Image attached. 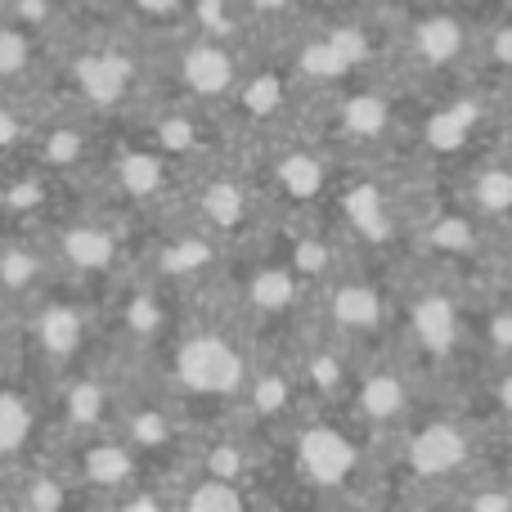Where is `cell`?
<instances>
[{
	"label": "cell",
	"mask_w": 512,
	"mask_h": 512,
	"mask_svg": "<svg viewBox=\"0 0 512 512\" xmlns=\"http://www.w3.org/2000/svg\"><path fill=\"white\" fill-rule=\"evenodd\" d=\"M45 81H59L54 99L45 95V104L72 108V113H86V117H104V113H122L140 95L144 63L131 41H117V36H77L63 50H50Z\"/></svg>",
	"instance_id": "6da1fadb"
},
{
	"label": "cell",
	"mask_w": 512,
	"mask_h": 512,
	"mask_svg": "<svg viewBox=\"0 0 512 512\" xmlns=\"http://www.w3.org/2000/svg\"><path fill=\"white\" fill-rule=\"evenodd\" d=\"M86 297V283L54 274L36 297L14 306V360L45 382L86 360L95 342V310Z\"/></svg>",
	"instance_id": "7a4b0ae2"
},
{
	"label": "cell",
	"mask_w": 512,
	"mask_h": 512,
	"mask_svg": "<svg viewBox=\"0 0 512 512\" xmlns=\"http://www.w3.org/2000/svg\"><path fill=\"white\" fill-rule=\"evenodd\" d=\"M122 382L104 360L86 355L72 369L45 382V441H77V436L108 432L117 423Z\"/></svg>",
	"instance_id": "3957f363"
},
{
	"label": "cell",
	"mask_w": 512,
	"mask_h": 512,
	"mask_svg": "<svg viewBox=\"0 0 512 512\" xmlns=\"http://www.w3.org/2000/svg\"><path fill=\"white\" fill-rule=\"evenodd\" d=\"M171 391L180 400H239L248 387V355L225 328H189L171 342Z\"/></svg>",
	"instance_id": "277c9868"
},
{
	"label": "cell",
	"mask_w": 512,
	"mask_h": 512,
	"mask_svg": "<svg viewBox=\"0 0 512 512\" xmlns=\"http://www.w3.org/2000/svg\"><path fill=\"white\" fill-rule=\"evenodd\" d=\"M41 234L45 252L54 261V274L72 283H99V279H113L126 261V243L122 230L104 216H50V221L36 225Z\"/></svg>",
	"instance_id": "5b68a950"
},
{
	"label": "cell",
	"mask_w": 512,
	"mask_h": 512,
	"mask_svg": "<svg viewBox=\"0 0 512 512\" xmlns=\"http://www.w3.org/2000/svg\"><path fill=\"white\" fill-rule=\"evenodd\" d=\"M45 441V378L9 360L0 369V472L32 459Z\"/></svg>",
	"instance_id": "8992f818"
},
{
	"label": "cell",
	"mask_w": 512,
	"mask_h": 512,
	"mask_svg": "<svg viewBox=\"0 0 512 512\" xmlns=\"http://www.w3.org/2000/svg\"><path fill=\"white\" fill-rule=\"evenodd\" d=\"M171 81H176V90L185 99H194V104H221V99H230L243 81V63H239V54H234V41H216V36L194 32L176 50Z\"/></svg>",
	"instance_id": "52a82bcc"
},
{
	"label": "cell",
	"mask_w": 512,
	"mask_h": 512,
	"mask_svg": "<svg viewBox=\"0 0 512 512\" xmlns=\"http://www.w3.org/2000/svg\"><path fill=\"white\" fill-rule=\"evenodd\" d=\"M171 162L162 149L153 144H126V149H113V153H99V176L104 185L113 189L122 203H158L171 185Z\"/></svg>",
	"instance_id": "ba28073f"
},
{
	"label": "cell",
	"mask_w": 512,
	"mask_h": 512,
	"mask_svg": "<svg viewBox=\"0 0 512 512\" xmlns=\"http://www.w3.org/2000/svg\"><path fill=\"white\" fill-rule=\"evenodd\" d=\"M50 279H54V261L45 252L41 234H32V230L0 234V301L5 306H23Z\"/></svg>",
	"instance_id": "9c48e42d"
},
{
	"label": "cell",
	"mask_w": 512,
	"mask_h": 512,
	"mask_svg": "<svg viewBox=\"0 0 512 512\" xmlns=\"http://www.w3.org/2000/svg\"><path fill=\"white\" fill-rule=\"evenodd\" d=\"M171 288L158 283L153 274H140V279L126 283V292L113 306V328L126 337L131 346H153L171 333V306H167Z\"/></svg>",
	"instance_id": "30bf717a"
},
{
	"label": "cell",
	"mask_w": 512,
	"mask_h": 512,
	"mask_svg": "<svg viewBox=\"0 0 512 512\" xmlns=\"http://www.w3.org/2000/svg\"><path fill=\"white\" fill-rule=\"evenodd\" d=\"M50 50H54L50 36H41V32H32V27L0 14V90H9V95H32V86L45 81Z\"/></svg>",
	"instance_id": "8fae6325"
},
{
	"label": "cell",
	"mask_w": 512,
	"mask_h": 512,
	"mask_svg": "<svg viewBox=\"0 0 512 512\" xmlns=\"http://www.w3.org/2000/svg\"><path fill=\"white\" fill-rule=\"evenodd\" d=\"M149 274L167 288H180L189 279H203L207 270L216 265V234H207L203 225H185L171 239L158 243V252L149 256Z\"/></svg>",
	"instance_id": "7c38bea8"
},
{
	"label": "cell",
	"mask_w": 512,
	"mask_h": 512,
	"mask_svg": "<svg viewBox=\"0 0 512 512\" xmlns=\"http://www.w3.org/2000/svg\"><path fill=\"white\" fill-rule=\"evenodd\" d=\"M117 432L135 445L140 454H158L171 450L180 441V414L171 400H140L126 391L122 405H117Z\"/></svg>",
	"instance_id": "4fadbf2b"
},
{
	"label": "cell",
	"mask_w": 512,
	"mask_h": 512,
	"mask_svg": "<svg viewBox=\"0 0 512 512\" xmlns=\"http://www.w3.org/2000/svg\"><path fill=\"white\" fill-rule=\"evenodd\" d=\"M297 468L315 486H337L355 472V445L346 441L337 427H306L297 436Z\"/></svg>",
	"instance_id": "5bb4252c"
},
{
	"label": "cell",
	"mask_w": 512,
	"mask_h": 512,
	"mask_svg": "<svg viewBox=\"0 0 512 512\" xmlns=\"http://www.w3.org/2000/svg\"><path fill=\"white\" fill-rule=\"evenodd\" d=\"M252 212V194L243 180H230V176H212L198 185L194 194V225H203L207 234H230L248 221Z\"/></svg>",
	"instance_id": "9a60e30c"
},
{
	"label": "cell",
	"mask_w": 512,
	"mask_h": 512,
	"mask_svg": "<svg viewBox=\"0 0 512 512\" xmlns=\"http://www.w3.org/2000/svg\"><path fill=\"white\" fill-rule=\"evenodd\" d=\"M468 463V436L450 423H436L423 427V432L409 441V468L418 477H450Z\"/></svg>",
	"instance_id": "2e32d148"
},
{
	"label": "cell",
	"mask_w": 512,
	"mask_h": 512,
	"mask_svg": "<svg viewBox=\"0 0 512 512\" xmlns=\"http://www.w3.org/2000/svg\"><path fill=\"white\" fill-rule=\"evenodd\" d=\"M409 328H414V342L432 355H445L459 337V315H454V301L445 292H418L414 297V315H409Z\"/></svg>",
	"instance_id": "e0dca14e"
},
{
	"label": "cell",
	"mask_w": 512,
	"mask_h": 512,
	"mask_svg": "<svg viewBox=\"0 0 512 512\" xmlns=\"http://www.w3.org/2000/svg\"><path fill=\"white\" fill-rule=\"evenodd\" d=\"M409 50H414L423 63H432V68L454 63L463 50H468V27H463L454 14H427V18H418L414 32H409Z\"/></svg>",
	"instance_id": "ac0fdd59"
},
{
	"label": "cell",
	"mask_w": 512,
	"mask_h": 512,
	"mask_svg": "<svg viewBox=\"0 0 512 512\" xmlns=\"http://www.w3.org/2000/svg\"><path fill=\"white\" fill-rule=\"evenodd\" d=\"M144 135H149L144 144L162 149L167 158H194V153H203V117L189 113V108H167V113L149 117Z\"/></svg>",
	"instance_id": "d6986e66"
},
{
	"label": "cell",
	"mask_w": 512,
	"mask_h": 512,
	"mask_svg": "<svg viewBox=\"0 0 512 512\" xmlns=\"http://www.w3.org/2000/svg\"><path fill=\"white\" fill-rule=\"evenodd\" d=\"M328 315L342 333H373L382 319V297L369 288V283H337L328 292Z\"/></svg>",
	"instance_id": "ffe728a7"
},
{
	"label": "cell",
	"mask_w": 512,
	"mask_h": 512,
	"mask_svg": "<svg viewBox=\"0 0 512 512\" xmlns=\"http://www.w3.org/2000/svg\"><path fill=\"white\" fill-rule=\"evenodd\" d=\"M409 409V382L400 378L396 369H378L364 378L360 387V414L373 418V423H391Z\"/></svg>",
	"instance_id": "44dd1931"
},
{
	"label": "cell",
	"mask_w": 512,
	"mask_h": 512,
	"mask_svg": "<svg viewBox=\"0 0 512 512\" xmlns=\"http://www.w3.org/2000/svg\"><path fill=\"white\" fill-rule=\"evenodd\" d=\"M243 396H248V405L261 418H283L297 405V378H292L288 369H256V373H248Z\"/></svg>",
	"instance_id": "7402d4cb"
},
{
	"label": "cell",
	"mask_w": 512,
	"mask_h": 512,
	"mask_svg": "<svg viewBox=\"0 0 512 512\" xmlns=\"http://www.w3.org/2000/svg\"><path fill=\"white\" fill-rule=\"evenodd\" d=\"M248 301L256 310H265V315L288 310L297 301V270H288V265H261L248 283Z\"/></svg>",
	"instance_id": "603a6c76"
},
{
	"label": "cell",
	"mask_w": 512,
	"mask_h": 512,
	"mask_svg": "<svg viewBox=\"0 0 512 512\" xmlns=\"http://www.w3.org/2000/svg\"><path fill=\"white\" fill-rule=\"evenodd\" d=\"M274 185L288 189L292 198H315L319 189H324V162L306 149L279 153V162H274Z\"/></svg>",
	"instance_id": "cb8c5ba5"
},
{
	"label": "cell",
	"mask_w": 512,
	"mask_h": 512,
	"mask_svg": "<svg viewBox=\"0 0 512 512\" xmlns=\"http://www.w3.org/2000/svg\"><path fill=\"white\" fill-rule=\"evenodd\" d=\"M472 207L486 221H508L512 216V167H481L472 176Z\"/></svg>",
	"instance_id": "d4e9b609"
},
{
	"label": "cell",
	"mask_w": 512,
	"mask_h": 512,
	"mask_svg": "<svg viewBox=\"0 0 512 512\" xmlns=\"http://www.w3.org/2000/svg\"><path fill=\"white\" fill-rule=\"evenodd\" d=\"M342 207H346V221H351L360 234H373V239H387V234H391L387 203H382V194H378L373 185H355V189H346Z\"/></svg>",
	"instance_id": "484cf974"
},
{
	"label": "cell",
	"mask_w": 512,
	"mask_h": 512,
	"mask_svg": "<svg viewBox=\"0 0 512 512\" xmlns=\"http://www.w3.org/2000/svg\"><path fill=\"white\" fill-rule=\"evenodd\" d=\"M351 68H355V63L337 50L333 36H324V41H306L297 50V72L306 81H337V77H346Z\"/></svg>",
	"instance_id": "4316f807"
},
{
	"label": "cell",
	"mask_w": 512,
	"mask_h": 512,
	"mask_svg": "<svg viewBox=\"0 0 512 512\" xmlns=\"http://www.w3.org/2000/svg\"><path fill=\"white\" fill-rule=\"evenodd\" d=\"M176 504H185V508H243V504H248V495L239 490V481H225V477H207V472H198L194 490L176 495Z\"/></svg>",
	"instance_id": "83f0119b"
},
{
	"label": "cell",
	"mask_w": 512,
	"mask_h": 512,
	"mask_svg": "<svg viewBox=\"0 0 512 512\" xmlns=\"http://www.w3.org/2000/svg\"><path fill=\"white\" fill-rule=\"evenodd\" d=\"M234 104H239V113L243 117H270L274 108L283 104V86H279V77H243L239 81V90H234Z\"/></svg>",
	"instance_id": "f1b7e54d"
},
{
	"label": "cell",
	"mask_w": 512,
	"mask_h": 512,
	"mask_svg": "<svg viewBox=\"0 0 512 512\" xmlns=\"http://www.w3.org/2000/svg\"><path fill=\"white\" fill-rule=\"evenodd\" d=\"M342 126L351 135H360V140H369V135H378L387 126V104L378 95H351L342 104Z\"/></svg>",
	"instance_id": "f546056e"
},
{
	"label": "cell",
	"mask_w": 512,
	"mask_h": 512,
	"mask_svg": "<svg viewBox=\"0 0 512 512\" xmlns=\"http://www.w3.org/2000/svg\"><path fill=\"white\" fill-rule=\"evenodd\" d=\"M207 477H225V481H243V472H248V454H243L239 441H212L203 450V468Z\"/></svg>",
	"instance_id": "4dcf8cb0"
},
{
	"label": "cell",
	"mask_w": 512,
	"mask_h": 512,
	"mask_svg": "<svg viewBox=\"0 0 512 512\" xmlns=\"http://www.w3.org/2000/svg\"><path fill=\"white\" fill-rule=\"evenodd\" d=\"M126 9L144 27H176V23H185L189 0H126Z\"/></svg>",
	"instance_id": "1f68e13d"
},
{
	"label": "cell",
	"mask_w": 512,
	"mask_h": 512,
	"mask_svg": "<svg viewBox=\"0 0 512 512\" xmlns=\"http://www.w3.org/2000/svg\"><path fill=\"white\" fill-rule=\"evenodd\" d=\"M472 117H477V108H468V104L441 113L432 122V144H436V149H459V144L472 135Z\"/></svg>",
	"instance_id": "d6a6232c"
},
{
	"label": "cell",
	"mask_w": 512,
	"mask_h": 512,
	"mask_svg": "<svg viewBox=\"0 0 512 512\" xmlns=\"http://www.w3.org/2000/svg\"><path fill=\"white\" fill-rule=\"evenodd\" d=\"M292 261H297L301 274H324L328 270V248L319 239H301L297 252H292Z\"/></svg>",
	"instance_id": "836d02e7"
},
{
	"label": "cell",
	"mask_w": 512,
	"mask_h": 512,
	"mask_svg": "<svg viewBox=\"0 0 512 512\" xmlns=\"http://www.w3.org/2000/svg\"><path fill=\"white\" fill-rule=\"evenodd\" d=\"M490 346H495V351H512V310H499V315H490Z\"/></svg>",
	"instance_id": "e575fe53"
},
{
	"label": "cell",
	"mask_w": 512,
	"mask_h": 512,
	"mask_svg": "<svg viewBox=\"0 0 512 512\" xmlns=\"http://www.w3.org/2000/svg\"><path fill=\"white\" fill-rule=\"evenodd\" d=\"M14 360V306L0 301V369Z\"/></svg>",
	"instance_id": "d590c367"
},
{
	"label": "cell",
	"mask_w": 512,
	"mask_h": 512,
	"mask_svg": "<svg viewBox=\"0 0 512 512\" xmlns=\"http://www.w3.org/2000/svg\"><path fill=\"white\" fill-rule=\"evenodd\" d=\"M239 5L248 9V14H261V18H265V14H283L292 0H239Z\"/></svg>",
	"instance_id": "8d00e7d4"
},
{
	"label": "cell",
	"mask_w": 512,
	"mask_h": 512,
	"mask_svg": "<svg viewBox=\"0 0 512 512\" xmlns=\"http://www.w3.org/2000/svg\"><path fill=\"white\" fill-rule=\"evenodd\" d=\"M490 50H495V59L504 63V68H512V27H504V32L490 41Z\"/></svg>",
	"instance_id": "74e56055"
},
{
	"label": "cell",
	"mask_w": 512,
	"mask_h": 512,
	"mask_svg": "<svg viewBox=\"0 0 512 512\" xmlns=\"http://www.w3.org/2000/svg\"><path fill=\"white\" fill-rule=\"evenodd\" d=\"M499 405H504L508 414H512V369H508V378L499 382Z\"/></svg>",
	"instance_id": "f35d334b"
}]
</instances>
